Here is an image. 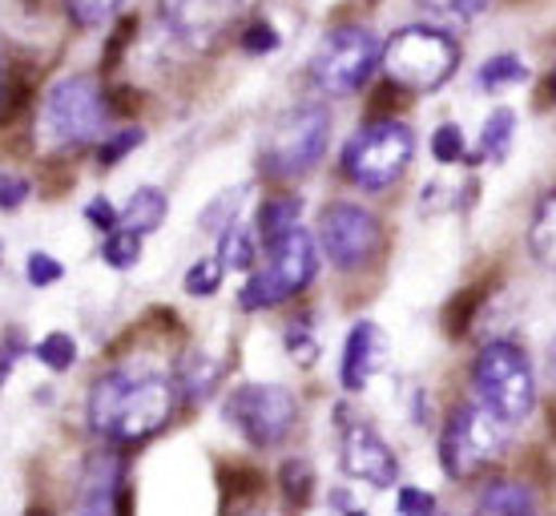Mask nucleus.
Segmentation results:
<instances>
[{
    "label": "nucleus",
    "mask_w": 556,
    "mask_h": 516,
    "mask_svg": "<svg viewBox=\"0 0 556 516\" xmlns=\"http://www.w3.org/2000/svg\"><path fill=\"white\" fill-rule=\"evenodd\" d=\"M247 4L251 0H157V16L186 49L210 53L235 33Z\"/></svg>",
    "instance_id": "f8f14e48"
},
{
    "label": "nucleus",
    "mask_w": 556,
    "mask_h": 516,
    "mask_svg": "<svg viewBox=\"0 0 556 516\" xmlns=\"http://www.w3.org/2000/svg\"><path fill=\"white\" fill-rule=\"evenodd\" d=\"M166 214H169L166 190H157V186H141V190L129 194L126 206H122V226L138 230V235H153L157 226L166 223Z\"/></svg>",
    "instance_id": "dca6fc26"
},
{
    "label": "nucleus",
    "mask_w": 556,
    "mask_h": 516,
    "mask_svg": "<svg viewBox=\"0 0 556 516\" xmlns=\"http://www.w3.org/2000/svg\"><path fill=\"white\" fill-rule=\"evenodd\" d=\"M218 376H223V367H218V360H210L206 351H190V355L181 360L178 379H174V388H178L181 395L190 400V404H198V400H206L210 391H214Z\"/></svg>",
    "instance_id": "f3484780"
},
{
    "label": "nucleus",
    "mask_w": 556,
    "mask_h": 516,
    "mask_svg": "<svg viewBox=\"0 0 556 516\" xmlns=\"http://www.w3.org/2000/svg\"><path fill=\"white\" fill-rule=\"evenodd\" d=\"M299 214H303V202L294 194H278V198H266L263 206H258V242L270 247L278 242L282 235H291L294 226H299Z\"/></svg>",
    "instance_id": "a211bd4d"
},
{
    "label": "nucleus",
    "mask_w": 556,
    "mask_h": 516,
    "mask_svg": "<svg viewBox=\"0 0 556 516\" xmlns=\"http://www.w3.org/2000/svg\"><path fill=\"white\" fill-rule=\"evenodd\" d=\"M141 238H146V235L129 230V226H117V230H110V235H105V242H101V263L113 266V270H129V266H138Z\"/></svg>",
    "instance_id": "5701e85b"
},
{
    "label": "nucleus",
    "mask_w": 556,
    "mask_h": 516,
    "mask_svg": "<svg viewBox=\"0 0 556 516\" xmlns=\"http://www.w3.org/2000/svg\"><path fill=\"white\" fill-rule=\"evenodd\" d=\"M33 355L49 367V372H70L73 363H77V343H73V336H65V331H53V336H45L37 348H33Z\"/></svg>",
    "instance_id": "bb28decb"
},
{
    "label": "nucleus",
    "mask_w": 556,
    "mask_h": 516,
    "mask_svg": "<svg viewBox=\"0 0 556 516\" xmlns=\"http://www.w3.org/2000/svg\"><path fill=\"white\" fill-rule=\"evenodd\" d=\"M525 81H529V65H525L516 53L488 56L484 65H480V73H476V85H480L484 93H504V89L525 85Z\"/></svg>",
    "instance_id": "aec40b11"
},
{
    "label": "nucleus",
    "mask_w": 556,
    "mask_h": 516,
    "mask_svg": "<svg viewBox=\"0 0 556 516\" xmlns=\"http://www.w3.org/2000/svg\"><path fill=\"white\" fill-rule=\"evenodd\" d=\"M238 202H242V190H226L223 198H214V202H210V206L202 210V226H206V230H218V235H223L226 226H230L238 218Z\"/></svg>",
    "instance_id": "7c9ffc66"
},
{
    "label": "nucleus",
    "mask_w": 556,
    "mask_h": 516,
    "mask_svg": "<svg viewBox=\"0 0 556 516\" xmlns=\"http://www.w3.org/2000/svg\"><path fill=\"white\" fill-rule=\"evenodd\" d=\"M110 122V98L93 77H61L45 93V134L56 150H81L98 141Z\"/></svg>",
    "instance_id": "6e6552de"
},
{
    "label": "nucleus",
    "mask_w": 556,
    "mask_h": 516,
    "mask_svg": "<svg viewBox=\"0 0 556 516\" xmlns=\"http://www.w3.org/2000/svg\"><path fill=\"white\" fill-rule=\"evenodd\" d=\"M85 223L93 226V230H105V235H110V230L122 226V210L113 206L110 198H93V202L85 206Z\"/></svg>",
    "instance_id": "f704fd0d"
},
{
    "label": "nucleus",
    "mask_w": 556,
    "mask_h": 516,
    "mask_svg": "<svg viewBox=\"0 0 556 516\" xmlns=\"http://www.w3.org/2000/svg\"><path fill=\"white\" fill-rule=\"evenodd\" d=\"M25 336L21 331H9V336H0V383L13 376V367L21 363V355H25Z\"/></svg>",
    "instance_id": "4c0bfd02"
},
{
    "label": "nucleus",
    "mask_w": 556,
    "mask_h": 516,
    "mask_svg": "<svg viewBox=\"0 0 556 516\" xmlns=\"http://www.w3.org/2000/svg\"><path fill=\"white\" fill-rule=\"evenodd\" d=\"M529 247L541 263L556 266V190L544 194L532 210V223H529Z\"/></svg>",
    "instance_id": "412c9836"
},
{
    "label": "nucleus",
    "mask_w": 556,
    "mask_h": 516,
    "mask_svg": "<svg viewBox=\"0 0 556 516\" xmlns=\"http://www.w3.org/2000/svg\"><path fill=\"white\" fill-rule=\"evenodd\" d=\"M504 456V424L484 404H459L440 436V464L452 480H472Z\"/></svg>",
    "instance_id": "1a4fd4ad"
},
{
    "label": "nucleus",
    "mask_w": 556,
    "mask_h": 516,
    "mask_svg": "<svg viewBox=\"0 0 556 516\" xmlns=\"http://www.w3.org/2000/svg\"><path fill=\"white\" fill-rule=\"evenodd\" d=\"M141 141H146V129H141V126L117 129V134H110V138L101 141L98 162H101V166H117V162H122V158H126L129 150H138Z\"/></svg>",
    "instance_id": "c85d7f7f"
},
{
    "label": "nucleus",
    "mask_w": 556,
    "mask_h": 516,
    "mask_svg": "<svg viewBox=\"0 0 556 516\" xmlns=\"http://www.w3.org/2000/svg\"><path fill=\"white\" fill-rule=\"evenodd\" d=\"M287 351H291V360L303 363V367H311V363L319 360V343H315L306 323H291V327H287Z\"/></svg>",
    "instance_id": "72a5a7b5"
},
{
    "label": "nucleus",
    "mask_w": 556,
    "mask_h": 516,
    "mask_svg": "<svg viewBox=\"0 0 556 516\" xmlns=\"http://www.w3.org/2000/svg\"><path fill=\"white\" fill-rule=\"evenodd\" d=\"M25 279L33 282V287H53V282L65 279V266L56 263L53 254L33 251L28 254V263H25Z\"/></svg>",
    "instance_id": "473e14b6"
},
{
    "label": "nucleus",
    "mask_w": 556,
    "mask_h": 516,
    "mask_svg": "<svg viewBox=\"0 0 556 516\" xmlns=\"http://www.w3.org/2000/svg\"><path fill=\"white\" fill-rule=\"evenodd\" d=\"M379 65L388 73V81L407 89V93H435L440 85H447L456 77L459 45L447 28L407 25V28H395L388 41H383Z\"/></svg>",
    "instance_id": "f03ea898"
},
{
    "label": "nucleus",
    "mask_w": 556,
    "mask_h": 516,
    "mask_svg": "<svg viewBox=\"0 0 556 516\" xmlns=\"http://www.w3.org/2000/svg\"><path fill=\"white\" fill-rule=\"evenodd\" d=\"M174 404H178L174 379L126 363L105 372L89 388V428L105 444H141L166 428Z\"/></svg>",
    "instance_id": "f257e3e1"
},
{
    "label": "nucleus",
    "mask_w": 556,
    "mask_h": 516,
    "mask_svg": "<svg viewBox=\"0 0 556 516\" xmlns=\"http://www.w3.org/2000/svg\"><path fill=\"white\" fill-rule=\"evenodd\" d=\"M28 194H33V186H28L21 174H9V169H0V210L25 206Z\"/></svg>",
    "instance_id": "e433bc0d"
},
{
    "label": "nucleus",
    "mask_w": 556,
    "mask_h": 516,
    "mask_svg": "<svg viewBox=\"0 0 556 516\" xmlns=\"http://www.w3.org/2000/svg\"><path fill=\"white\" fill-rule=\"evenodd\" d=\"M319 247L339 270H359L383 247V226L359 202H327L319 214Z\"/></svg>",
    "instance_id": "9b49d317"
},
{
    "label": "nucleus",
    "mask_w": 556,
    "mask_h": 516,
    "mask_svg": "<svg viewBox=\"0 0 556 516\" xmlns=\"http://www.w3.org/2000/svg\"><path fill=\"white\" fill-rule=\"evenodd\" d=\"M122 484H126V461L113 452V448H101L93 461L85 464L81 476V513H117L122 508Z\"/></svg>",
    "instance_id": "2eb2a0df"
},
{
    "label": "nucleus",
    "mask_w": 556,
    "mask_h": 516,
    "mask_svg": "<svg viewBox=\"0 0 556 516\" xmlns=\"http://www.w3.org/2000/svg\"><path fill=\"white\" fill-rule=\"evenodd\" d=\"M548 360H553V372H556V339H553V355H548Z\"/></svg>",
    "instance_id": "79ce46f5"
},
{
    "label": "nucleus",
    "mask_w": 556,
    "mask_h": 516,
    "mask_svg": "<svg viewBox=\"0 0 556 516\" xmlns=\"http://www.w3.org/2000/svg\"><path fill=\"white\" fill-rule=\"evenodd\" d=\"M266 263L254 270L242 294H238V307L242 311H266L294 299L299 291L311 287V279L319 275V247L315 238L306 235L303 226H294L291 235H282L278 242L263 247Z\"/></svg>",
    "instance_id": "20e7f679"
},
{
    "label": "nucleus",
    "mask_w": 556,
    "mask_h": 516,
    "mask_svg": "<svg viewBox=\"0 0 556 516\" xmlns=\"http://www.w3.org/2000/svg\"><path fill=\"white\" fill-rule=\"evenodd\" d=\"M331 508H343V513H363V504L355 501L348 489H334L331 492Z\"/></svg>",
    "instance_id": "ea45409f"
},
{
    "label": "nucleus",
    "mask_w": 556,
    "mask_h": 516,
    "mask_svg": "<svg viewBox=\"0 0 556 516\" xmlns=\"http://www.w3.org/2000/svg\"><path fill=\"white\" fill-rule=\"evenodd\" d=\"M379 53H383V45L371 28L339 25L323 37L311 56V81L331 98L359 93L363 85L371 81V73L379 70Z\"/></svg>",
    "instance_id": "0eeeda50"
},
{
    "label": "nucleus",
    "mask_w": 556,
    "mask_h": 516,
    "mask_svg": "<svg viewBox=\"0 0 556 516\" xmlns=\"http://www.w3.org/2000/svg\"><path fill=\"white\" fill-rule=\"evenodd\" d=\"M278 480H282V492H287V501L291 504H306L311 501V492H315V468L299 456L278 468Z\"/></svg>",
    "instance_id": "a878e982"
},
{
    "label": "nucleus",
    "mask_w": 556,
    "mask_h": 516,
    "mask_svg": "<svg viewBox=\"0 0 556 516\" xmlns=\"http://www.w3.org/2000/svg\"><path fill=\"white\" fill-rule=\"evenodd\" d=\"M513 138H516V113L508 105L488 113V122L480 126V154L492 158V162H504L508 150H513Z\"/></svg>",
    "instance_id": "4be33fe9"
},
{
    "label": "nucleus",
    "mask_w": 556,
    "mask_h": 516,
    "mask_svg": "<svg viewBox=\"0 0 556 516\" xmlns=\"http://www.w3.org/2000/svg\"><path fill=\"white\" fill-rule=\"evenodd\" d=\"M416 158V134L412 126L383 117V122H367L363 129L351 134V141L343 146V174H348L359 190H388L404 178V169Z\"/></svg>",
    "instance_id": "39448f33"
},
{
    "label": "nucleus",
    "mask_w": 556,
    "mask_h": 516,
    "mask_svg": "<svg viewBox=\"0 0 556 516\" xmlns=\"http://www.w3.org/2000/svg\"><path fill=\"white\" fill-rule=\"evenodd\" d=\"M339 464L351 480H363L371 489H391L400 480V461L388 440L348 407H339Z\"/></svg>",
    "instance_id": "ddd939ff"
},
{
    "label": "nucleus",
    "mask_w": 556,
    "mask_h": 516,
    "mask_svg": "<svg viewBox=\"0 0 556 516\" xmlns=\"http://www.w3.org/2000/svg\"><path fill=\"white\" fill-rule=\"evenodd\" d=\"M226 419L254 448H278L299 419V400L282 383H238L226 395Z\"/></svg>",
    "instance_id": "9d476101"
},
{
    "label": "nucleus",
    "mask_w": 556,
    "mask_h": 516,
    "mask_svg": "<svg viewBox=\"0 0 556 516\" xmlns=\"http://www.w3.org/2000/svg\"><path fill=\"white\" fill-rule=\"evenodd\" d=\"M126 0H65V9H70L73 25L77 28H98L105 25V21H113L117 16V9H122Z\"/></svg>",
    "instance_id": "cd10ccee"
},
{
    "label": "nucleus",
    "mask_w": 556,
    "mask_h": 516,
    "mask_svg": "<svg viewBox=\"0 0 556 516\" xmlns=\"http://www.w3.org/2000/svg\"><path fill=\"white\" fill-rule=\"evenodd\" d=\"M468 154V141H464V129L456 122H444V126L431 134V158L435 162H459V158Z\"/></svg>",
    "instance_id": "c756f323"
},
{
    "label": "nucleus",
    "mask_w": 556,
    "mask_h": 516,
    "mask_svg": "<svg viewBox=\"0 0 556 516\" xmlns=\"http://www.w3.org/2000/svg\"><path fill=\"white\" fill-rule=\"evenodd\" d=\"M395 508H400L404 516H431L435 513V496H431L428 489L407 484V489H400V496H395Z\"/></svg>",
    "instance_id": "c9c22d12"
},
{
    "label": "nucleus",
    "mask_w": 556,
    "mask_h": 516,
    "mask_svg": "<svg viewBox=\"0 0 556 516\" xmlns=\"http://www.w3.org/2000/svg\"><path fill=\"white\" fill-rule=\"evenodd\" d=\"M428 13L444 16V21H472L492 4V0H419Z\"/></svg>",
    "instance_id": "2f4dec72"
},
{
    "label": "nucleus",
    "mask_w": 556,
    "mask_h": 516,
    "mask_svg": "<svg viewBox=\"0 0 556 516\" xmlns=\"http://www.w3.org/2000/svg\"><path fill=\"white\" fill-rule=\"evenodd\" d=\"M223 279H226L223 254H206V259H198V263L186 270V291L198 294V299H206V294H214L223 287Z\"/></svg>",
    "instance_id": "393cba45"
},
{
    "label": "nucleus",
    "mask_w": 556,
    "mask_h": 516,
    "mask_svg": "<svg viewBox=\"0 0 556 516\" xmlns=\"http://www.w3.org/2000/svg\"><path fill=\"white\" fill-rule=\"evenodd\" d=\"M0 105H4V61H0Z\"/></svg>",
    "instance_id": "a19ab883"
},
{
    "label": "nucleus",
    "mask_w": 556,
    "mask_h": 516,
    "mask_svg": "<svg viewBox=\"0 0 556 516\" xmlns=\"http://www.w3.org/2000/svg\"><path fill=\"white\" fill-rule=\"evenodd\" d=\"M553 85H556V77H553Z\"/></svg>",
    "instance_id": "37998d69"
},
{
    "label": "nucleus",
    "mask_w": 556,
    "mask_h": 516,
    "mask_svg": "<svg viewBox=\"0 0 556 516\" xmlns=\"http://www.w3.org/2000/svg\"><path fill=\"white\" fill-rule=\"evenodd\" d=\"M480 508L492 516H529L536 508V496L520 480H488L484 489H480Z\"/></svg>",
    "instance_id": "6ab92c4d"
},
{
    "label": "nucleus",
    "mask_w": 556,
    "mask_h": 516,
    "mask_svg": "<svg viewBox=\"0 0 556 516\" xmlns=\"http://www.w3.org/2000/svg\"><path fill=\"white\" fill-rule=\"evenodd\" d=\"M218 254H223L226 270L235 266V270H251L254 266V238L238 226V218L223 230V238H218Z\"/></svg>",
    "instance_id": "b1692460"
},
{
    "label": "nucleus",
    "mask_w": 556,
    "mask_h": 516,
    "mask_svg": "<svg viewBox=\"0 0 556 516\" xmlns=\"http://www.w3.org/2000/svg\"><path fill=\"white\" fill-rule=\"evenodd\" d=\"M327 141H331V113L323 105H294L266 134L263 174L275 181L303 178L323 162Z\"/></svg>",
    "instance_id": "423d86ee"
},
{
    "label": "nucleus",
    "mask_w": 556,
    "mask_h": 516,
    "mask_svg": "<svg viewBox=\"0 0 556 516\" xmlns=\"http://www.w3.org/2000/svg\"><path fill=\"white\" fill-rule=\"evenodd\" d=\"M242 49L247 53H270V49H278V33L270 25H251L242 33Z\"/></svg>",
    "instance_id": "58836bf2"
},
{
    "label": "nucleus",
    "mask_w": 556,
    "mask_h": 516,
    "mask_svg": "<svg viewBox=\"0 0 556 516\" xmlns=\"http://www.w3.org/2000/svg\"><path fill=\"white\" fill-rule=\"evenodd\" d=\"M476 404H484L504 428H520L536 407V372L525 348L508 339L484 343L472 363Z\"/></svg>",
    "instance_id": "7ed1b4c3"
},
{
    "label": "nucleus",
    "mask_w": 556,
    "mask_h": 516,
    "mask_svg": "<svg viewBox=\"0 0 556 516\" xmlns=\"http://www.w3.org/2000/svg\"><path fill=\"white\" fill-rule=\"evenodd\" d=\"M383 363H388V336L371 319H359L343 339V363H339L343 391H363Z\"/></svg>",
    "instance_id": "4468645a"
}]
</instances>
